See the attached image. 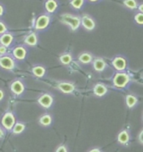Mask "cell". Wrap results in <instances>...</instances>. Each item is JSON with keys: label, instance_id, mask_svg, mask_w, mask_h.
Returning <instances> with one entry per match:
<instances>
[{"label": "cell", "instance_id": "6da1fadb", "mask_svg": "<svg viewBox=\"0 0 143 152\" xmlns=\"http://www.w3.org/2000/svg\"><path fill=\"white\" fill-rule=\"evenodd\" d=\"M60 20L63 23L68 25L72 31L77 30L81 26V17L78 15H73L70 14H64L60 17Z\"/></svg>", "mask_w": 143, "mask_h": 152}, {"label": "cell", "instance_id": "7a4b0ae2", "mask_svg": "<svg viewBox=\"0 0 143 152\" xmlns=\"http://www.w3.org/2000/svg\"><path fill=\"white\" fill-rule=\"evenodd\" d=\"M129 82L130 76L126 73H123V72L117 73L113 79V84L115 85V87L118 89L125 88V86L129 84Z\"/></svg>", "mask_w": 143, "mask_h": 152}, {"label": "cell", "instance_id": "3957f363", "mask_svg": "<svg viewBox=\"0 0 143 152\" xmlns=\"http://www.w3.org/2000/svg\"><path fill=\"white\" fill-rule=\"evenodd\" d=\"M37 102L41 107L45 108V109H49L54 103V97L49 93H45V94H41L38 98Z\"/></svg>", "mask_w": 143, "mask_h": 152}, {"label": "cell", "instance_id": "277c9868", "mask_svg": "<svg viewBox=\"0 0 143 152\" xmlns=\"http://www.w3.org/2000/svg\"><path fill=\"white\" fill-rule=\"evenodd\" d=\"M15 116L12 112H7L2 118L1 123L7 130H11L15 124Z\"/></svg>", "mask_w": 143, "mask_h": 152}, {"label": "cell", "instance_id": "5b68a950", "mask_svg": "<svg viewBox=\"0 0 143 152\" xmlns=\"http://www.w3.org/2000/svg\"><path fill=\"white\" fill-rule=\"evenodd\" d=\"M57 89L61 93L65 94H72L76 90V85L73 82H68V81H60L57 84Z\"/></svg>", "mask_w": 143, "mask_h": 152}, {"label": "cell", "instance_id": "8992f818", "mask_svg": "<svg viewBox=\"0 0 143 152\" xmlns=\"http://www.w3.org/2000/svg\"><path fill=\"white\" fill-rule=\"evenodd\" d=\"M81 25L83 26L85 30L92 31L95 28V21L89 14H84L81 17Z\"/></svg>", "mask_w": 143, "mask_h": 152}, {"label": "cell", "instance_id": "52a82bcc", "mask_svg": "<svg viewBox=\"0 0 143 152\" xmlns=\"http://www.w3.org/2000/svg\"><path fill=\"white\" fill-rule=\"evenodd\" d=\"M50 16L48 14H42L38 17L34 24V28L36 30H44L49 26L50 23Z\"/></svg>", "mask_w": 143, "mask_h": 152}, {"label": "cell", "instance_id": "ba28073f", "mask_svg": "<svg viewBox=\"0 0 143 152\" xmlns=\"http://www.w3.org/2000/svg\"><path fill=\"white\" fill-rule=\"evenodd\" d=\"M15 61L10 56H1L0 57V67L7 69V70H13L15 68Z\"/></svg>", "mask_w": 143, "mask_h": 152}, {"label": "cell", "instance_id": "9c48e42d", "mask_svg": "<svg viewBox=\"0 0 143 152\" xmlns=\"http://www.w3.org/2000/svg\"><path fill=\"white\" fill-rule=\"evenodd\" d=\"M10 90L14 95L19 96L24 92V85L22 81L14 80L10 85Z\"/></svg>", "mask_w": 143, "mask_h": 152}, {"label": "cell", "instance_id": "30bf717a", "mask_svg": "<svg viewBox=\"0 0 143 152\" xmlns=\"http://www.w3.org/2000/svg\"><path fill=\"white\" fill-rule=\"evenodd\" d=\"M126 60L124 57L122 56H116L112 60V65L118 71H123L126 68Z\"/></svg>", "mask_w": 143, "mask_h": 152}, {"label": "cell", "instance_id": "8fae6325", "mask_svg": "<svg viewBox=\"0 0 143 152\" xmlns=\"http://www.w3.org/2000/svg\"><path fill=\"white\" fill-rule=\"evenodd\" d=\"M28 54L27 49L23 46H18L16 48H14L13 50V55L16 59L18 60H23L26 58V55Z\"/></svg>", "mask_w": 143, "mask_h": 152}, {"label": "cell", "instance_id": "7c38bea8", "mask_svg": "<svg viewBox=\"0 0 143 152\" xmlns=\"http://www.w3.org/2000/svg\"><path fill=\"white\" fill-rule=\"evenodd\" d=\"M107 66L106 62L105 61V59H103L100 57L95 58L93 60V68L96 72H101L103 71Z\"/></svg>", "mask_w": 143, "mask_h": 152}, {"label": "cell", "instance_id": "4fadbf2b", "mask_svg": "<svg viewBox=\"0 0 143 152\" xmlns=\"http://www.w3.org/2000/svg\"><path fill=\"white\" fill-rule=\"evenodd\" d=\"M14 41V36L10 33H5L0 37V44L4 47H9Z\"/></svg>", "mask_w": 143, "mask_h": 152}, {"label": "cell", "instance_id": "5bb4252c", "mask_svg": "<svg viewBox=\"0 0 143 152\" xmlns=\"http://www.w3.org/2000/svg\"><path fill=\"white\" fill-rule=\"evenodd\" d=\"M107 91L108 90L106 86L101 84V83L96 84L93 88V92H94L95 95H96L97 97H102L104 95H106Z\"/></svg>", "mask_w": 143, "mask_h": 152}, {"label": "cell", "instance_id": "9a60e30c", "mask_svg": "<svg viewBox=\"0 0 143 152\" xmlns=\"http://www.w3.org/2000/svg\"><path fill=\"white\" fill-rule=\"evenodd\" d=\"M24 44L29 47H34L38 44V36L34 32L29 34L24 38Z\"/></svg>", "mask_w": 143, "mask_h": 152}, {"label": "cell", "instance_id": "2e32d148", "mask_svg": "<svg viewBox=\"0 0 143 152\" xmlns=\"http://www.w3.org/2000/svg\"><path fill=\"white\" fill-rule=\"evenodd\" d=\"M79 62L83 64H88L89 63L92 62L93 60V54L89 52H83L81 53L78 57Z\"/></svg>", "mask_w": 143, "mask_h": 152}, {"label": "cell", "instance_id": "e0dca14e", "mask_svg": "<svg viewBox=\"0 0 143 152\" xmlns=\"http://www.w3.org/2000/svg\"><path fill=\"white\" fill-rule=\"evenodd\" d=\"M45 10L49 14H53L58 8V2L56 0H46L45 4Z\"/></svg>", "mask_w": 143, "mask_h": 152}, {"label": "cell", "instance_id": "ac0fdd59", "mask_svg": "<svg viewBox=\"0 0 143 152\" xmlns=\"http://www.w3.org/2000/svg\"><path fill=\"white\" fill-rule=\"evenodd\" d=\"M130 140V134L129 132L127 130H121V132L119 133L118 136H117V140L118 142L121 145H125L129 142Z\"/></svg>", "mask_w": 143, "mask_h": 152}, {"label": "cell", "instance_id": "d6986e66", "mask_svg": "<svg viewBox=\"0 0 143 152\" xmlns=\"http://www.w3.org/2000/svg\"><path fill=\"white\" fill-rule=\"evenodd\" d=\"M52 116L49 115V114H45V115H43L40 117L39 119V123L40 125L44 126V127H47V126H49L52 123Z\"/></svg>", "mask_w": 143, "mask_h": 152}, {"label": "cell", "instance_id": "ffe728a7", "mask_svg": "<svg viewBox=\"0 0 143 152\" xmlns=\"http://www.w3.org/2000/svg\"><path fill=\"white\" fill-rule=\"evenodd\" d=\"M125 104H126V106L129 109H132L137 104V98L134 94H127L125 96Z\"/></svg>", "mask_w": 143, "mask_h": 152}, {"label": "cell", "instance_id": "44dd1931", "mask_svg": "<svg viewBox=\"0 0 143 152\" xmlns=\"http://www.w3.org/2000/svg\"><path fill=\"white\" fill-rule=\"evenodd\" d=\"M32 72H33V75L34 76L38 77V78H41L45 75L46 69L42 65H35L32 69Z\"/></svg>", "mask_w": 143, "mask_h": 152}, {"label": "cell", "instance_id": "7402d4cb", "mask_svg": "<svg viewBox=\"0 0 143 152\" xmlns=\"http://www.w3.org/2000/svg\"><path fill=\"white\" fill-rule=\"evenodd\" d=\"M59 61L63 65H69L72 62V54L70 53H65L59 56Z\"/></svg>", "mask_w": 143, "mask_h": 152}, {"label": "cell", "instance_id": "603a6c76", "mask_svg": "<svg viewBox=\"0 0 143 152\" xmlns=\"http://www.w3.org/2000/svg\"><path fill=\"white\" fill-rule=\"evenodd\" d=\"M123 4L127 9L131 10L137 9L138 7V3L136 0H123Z\"/></svg>", "mask_w": 143, "mask_h": 152}, {"label": "cell", "instance_id": "cb8c5ba5", "mask_svg": "<svg viewBox=\"0 0 143 152\" xmlns=\"http://www.w3.org/2000/svg\"><path fill=\"white\" fill-rule=\"evenodd\" d=\"M24 129H25V125H23V123H21V122H18V123H15L14 124L12 130H13L14 134H21L23 131L24 130Z\"/></svg>", "mask_w": 143, "mask_h": 152}, {"label": "cell", "instance_id": "d4e9b609", "mask_svg": "<svg viewBox=\"0 0 143 152\" xmlns=\"http://www.w3.org/2000/svg\"><path fill=\"white\" fill-rule=\"evenodd\" d=\"M70 4L73 9L79 10L83 7V5L85 4V0H70Z\"/></svg>", "mask_w": 143, "mask_h": 152}, {"label": "cell", "instance_id": "484cf974", "mask_svg": "<svg viewBox=\"0 0 143 152\" xmlns=\"http://www.w3.org/2000/svg\"><path fill=\"white\" fill-rule=\"evenodd\" d=\"M135 21L139 25H142L143 23V14L142 13H138L135 15Z\"/></svg>", "mask_w": 143, "mask_h": 152}, {"label": "cell", "instance_id": "4316f807", "mask_svg": "<svg viewBox=\"0 0 143 152\" xmlns=\"http://www.w3.org/2000/svg\"><path fill=\"white\" fill-rule=\"evenodd\" d=\"M7 31H8V28L6 26V24L3 21L0 20V34L2 35V34H5Z\"/></svg>", "mask_w": 143, "mask_h": 152}, {"label": "cell", "instance_id": "83f0119b", "mask_svg": "<svg viewBox=\"0 0 143 152\" xmlns=\"http://www.w3.org/2000/svg\"><path fill=\"white\" fill-rule=\"evenodd\" d=\"M6 53H7V48L4 47V46H3V45H1L0 46V55L4 56Z\"/></svg>", "mask_w": 143, "mask_h": 152}, {"label": "cell", "instance_id": "f1b7e54d", "mask_svg": "<svg viewBox=\"0 0 143 152\" xmlns=\"http://www.w3.org/2000/svg\"><path fill=\"white\" fill-rule=\"evenodd\" d=\"M56 152H68V151H67V149H66V147H65V145H60V146H59L58 149L56 150Z\"/></svg>", "mask_w": 143, "mask_h": 152}, {"label": "cell", "instance_id": "f546056e", "mask_svg": "<svg viewBox=\"0 0 143 152\" xmlns=\"http://www.w3.org/2000/svg\"><path fill=\"white\" fill-rule=\"evenodd\" d=\"M4 13V6L2 4H0V16H2Z\"/></svg>", "mask_w": 143, "mask_h": 152}, {"label": "cell", "instance_id": "4dcf8cb0", "mask_svg": "<svg viewBox=\"0 0 143 152\" xmlns=\"http://www.w3.org/2000/svg\"><path fill=\"white\" fill-rule=\"evenodd\" d=\"M139 140H140V143L142 144V130H141L140 134H139Z\"/></svg>", "mask_w": 143, "mask_h": 152}, {"label": "cell", "instance_id": "1f68e13d", "mask_svg": "<svg viewBox=\"0 0 143 152\" xmlns=\"http://www.w3.org/2000/svg\"><path fill=\"white\" fill-rule=\"evenodd\" d=\"M4 91L2 90H0V101L4 99Z\"/></svg>", "mask_w": 143, "mask_h": 152}, {"label": "cell", "instance_id": "d6a6232c", "mask_svg": "<svg viewBox=\"0 0 143 152\" xmlns=\"http://www.w3.org/2000/svg\"><path fill=\"white\" fill-rule=\"evenodd\" d=\"M4 135V130H3V129L0 127V138H2L3 136Z\"/></svg>", "mask_w": 143, "mask_h": 152}, {"label": "cell", "instance_id": "836d02e7", "mask_svg": "<svg viewBox=\"0 0 143 152\" xmlns=\"http://www.w3.org/2000/svg\"><path fill=\"white\" fill-rule=\"evenodd\" d=\"M142 6H143L142 4H140V6H139V7H137V9H138L139 11H140V13H142V12H143Z\"/></svg>", "mask_w": 143, "mask_h": 152}, {"label": "cell", "instance_id": "e575fe53", "mask_svg": "<svg viewBox=\"0 0 143 152\" xmlns=\"http://www.w3.org/2000/svg\"><path fill=\"white\" fill-rule=\"evenodd\" d=\"M89 152H101L99 149H97V148H95V149H92L91 151H89Z\"/></svg>", "mask_w": 143, "mask_h": 152}, {"label": "cell", "instance_id": "d590c367", "mask_svg": "<svg viewBox=\"0 0 143 152\" xmlns=\"http://www.w3.org/2000/svg\"><path fill=\"white\" fill-rule=\"evenodd\" d=\"M89 2H92V3H95V2H98L99 0H88Z\"/></svg>", "mask_w": 143, "mask_h": 152}]
</instances>
